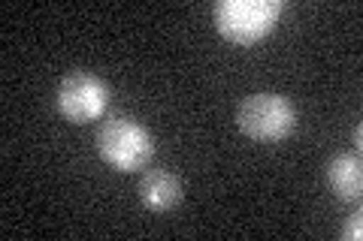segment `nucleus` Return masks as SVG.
Here are the masks:
<instances>
[{"label": "nucleus", "instance_id": "3", "mask_svg": "<svg viewBox=\"0 0 363 241\" xmlns=\"http://www.w3.org/2000/svg\"><path fill=\"white\" fill-rule=\"evenodd\" d=\"M236 124L255 142H281L297 127V112L281 94H252L236 112Z\"/></svg>", "mask_w": 363, "mask_h": 241}, {"label": "nucleus", "instance_id": "4", "mask_svg": "<svg viewBox=\"0 0 363 241\" xmlns=\"http://www.w3.org/2000/svg\"><path fill=\"white\" fill-rule=\"evenodd\" d=\"M109 100H112L109 85L100 76L85 70L67 73L58 82V90H55V106L70 124H88L104 118Z\"/></svg>", "mask_w": 363, "mask_h": 241}, {"label": "nucleus", "instance_id": "6", "mask_svg": "<svg viewBox=\"0 0 363 241\" xmlns=\"http://www.w3.org/2000/svg\"><path fill=\"white\" fill-rule=\"evenodd\" d=\"M327 187L336 199L342 202H357L363 193V169L357 154H336L330 163L324 166Z\"/></svg>", "mask_w": 363, "mask_h": 241}, {"label": "nucleus", "instance_id": "7", "mask_svg": "<svg viewBox=\"0 0 363 241\" xmlns=\"http://www.w3.org/2000/svg\"><path fill=\"white\" fill-rule=\"evenodd\" d=\"M363 214H354L351 221L345 223V229H342V238L345 241H360V235H363V221H360Z\"/></svg>", "mask_w": 363, "mask_h": 241}, {"label": "nucleus", "instance_id": "1", "mask_svg": "<svg viewBox=\"0 0 363 241\" xmlns=\"http://www.w3.org/2000/svg\"><path fill=\"white\" fill-rule=\"evenodd\" d=\"M97 154L109 169L136 172L155 157V139L133 118H109L97 130Z\"/></svg>", "mask_w": 363, "mask_h": 241}, {"label": "nucleus", "instance_id": "2", "mask_svg": "<svg viewBox=\"0 0 363 241\" xmlns=\"http://www.w3.org/2000/svg\"><path fill=\"white\" fill-rule=\"evenodd\" d=\"M281 9H285L281 0H221L215 4L212 18L224 40L236 45H252L272 30Z\"/></svg>", "mask_w": 363, "mask_h": 241}, {"label": "nucleus", "instance_id": "5", "mask_svg": "<svg viewBox=\"0 0 363 241\" xmlns=\"http://www.w3.org/2000/svg\"><path fill=\"white\" fill-rule=\"evenodd\" d=\"M136 193L145 208L152 211H169L185 199V187L169 169H149L136 184Z\"/></svg>", "mask_w": 363, "mask_h": 241}]
</instances>
